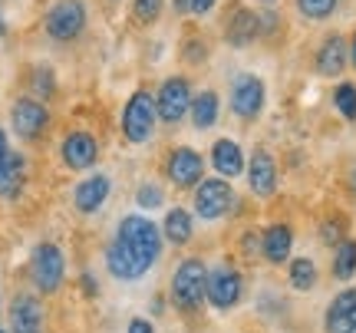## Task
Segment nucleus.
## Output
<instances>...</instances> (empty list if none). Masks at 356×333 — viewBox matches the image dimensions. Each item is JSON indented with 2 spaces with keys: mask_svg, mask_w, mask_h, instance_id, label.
Listing matches in <instances>:
<instances>
[{
  "mask_svg": "<svg viewBox=\"0 0 356 333\" xmlns=\"http://www.w3.org/2000/svg\"><path fill=\"white\" fill-rule=\"evenodd\" d=\"M162 257V231L145 215H126L106 247V268L115 281H139Z\"/></svg>",
  "mask_w": 356,
  "mask_h": 333,
  "instance_id": "1",
  "label": "nucleus"
},
{
  "mask_svg": "<svg viewBox=\"0 0 356 333\" xmlns=\"http://www.w3.org/2000/svg\"><path fill=\"white\" fill-rule=\"evenodd\" d=\"M204 297H208V268H204V261H198V257L181 261L175 274H172V300H175V307L185 310V314H195L204 304Z\"/></svg>",
  "mask_w": 356,
  "mask_h": 333,
  "instance_id": "2",
  "label": "nucleus"
},
{
  "mask_svg": "<svg viewBox=\"0 0 356 333\" xmlns=\"http://www.w3.org/2000/svg\"><path fill=\"white\" fill-rule=\"evenodd\" d=\"M155 119H159V106H155L152 92L136 90L129 96L126 109H122V136L129 142H136V145L149 142L155 132Z\"/></svg>",
  "mask_w": 356,
  "mask_h": 333,
  "instance_id": "3",
  "label": "nucleus"
},
{
  "mask_svg": "<svg viewBox=\"0 0 356 333\" xmlns=\"http://www.w3.org/2000/svg\"><path fill=\"white\" fill-rule=\"evenodd\" d=\"M43 26L60 43L76 40L86 30V3L83 0H56L50 10H47V17H43Z\"/></svg>",
  "mask_w": 356,
  "mask_h": 333,
  "instance_id": "4",
  "label": "nucleus"
},
{
  "mask_svg": "<svg viewBox=\"0 0 356 333\" xmlns=\"http://www.w3.org/2000/svg\"><path fill=\"white\" fill-rule=\"evenodd\" d=\"M63 270H66L63 251H60L56 244H50V241L37 244V251H33V257H30V277H33V284H37L43 294L60 291V284H63Z\"/></svg>",
  "mask_w": 356,
  "mask_h": 333,
  "instance_id": "5",
  "label": "nucleus"
},
{
  "mask_svg": "<svg viewBox=\"0 0 356 333\" xmlns=\"http://www.w3.org/2000/svg\"><path fill=\"white\" fill-rule=\"evenodd\" d=\"M234 188L225 179H204L195 188V211L202 221H218L225 218L231 208H234Z\"/></svg>",
  "mask_w": 356,
  "mask_h": 333,
  "instance_id": "6",
  "label": "nucleus"
},
{
  "mask_svg": "<svg viewBox=\"0 0 356 333\" xmlns=\"http://www.w3.org/2000/svg\"><path fill=\"white\" fill-rule=\"evenodd\" d=\"M191 103H195V96H191V83L185 76H168L162 83V90H159V96H155L159 119L168 122V126H178L191 113Z\"/></svg>",
  "mask_w": 356,
  "mask_h": 333,
  "instance_id": "7",
  "label": "nucleus"
},
{
  "mask_svg": "<svg viewBox=\"0 0 356 333\" xmlns=\"http://www.w3.org/2000/svg\"><path fill=\"white\" fill-rule=\"evenodd\" d=\"M267 103V86L264 79L254 73H241L231 83V113L238 119H257Z\"/></svg>",
  "mask_w": 356,
  "mask_h": 333,
  "instance_id": "8",
  "label": "nucleus"
},
{
  "mask_svg": "<svg viewBox=\"0 0 356 333\" xmlns=\"http://www.w3.org/2000/svg\"><path fill=\"white\" fill-rule=\"evenodd\" d=\"M244 294V277L238 268L221 264V268L208 270V304L218 310H231L238 307V300Z\"/></svg>",
  "mask_w": 356,
  "mask_h": 333,
  "instance_id": "9",
  "label": "nucleus"
},
{
  "mask_svg": "<svg viewBox=\"0 0 356 333\" xmlns=\"http://www.w3.org/2000/svg\"><path fill=\"white\" fill-rule=\"evenodd\" d=\"M165 172H168V181H175L178 188H198V181H202V175H204V159L195 149H175V152L168 155V165H165Z\"/></svg>",
  "mask_w": 356,
  "mask_h": 333,
  "instance_id": "10",
  "label": "nucleus"
},
{
  "mask_svg": "<svg viewBox=\"0 0 356 333\" xmlns=\"http://www.w3.org/2000/svg\"><path fill=\"white\" fill-rule=\"evenodd\" d=\"M10 122L20 139H37L40 132L47 129V122H50V113L37 99H17L10 109Z\"/></svg>",
  "mask_w": 356,
  "mask_h": 333,
  "instance_id": "11",
  "label": "nucleus"
},
{
  "mask_svg": "<svg viewBox=\"0 0 356 333\" xmlns=\"http://www.w3.org/2000/svg\"><path fill=\"white\" fill-rule=\"evenodd\" d=\"M327 333H356V287H343L330 300L327 317H323Z\"/></svg>",
  "mask_w": 356,
  "mask_h": 333,
  "instance_id": "12",
  "label": "nucleus"
},
{
  "mask_svg": "<svg viewBox=\"0 0 356 333\" xmlns=\"http://www.w3.org/2000/svg\"><path fill=\"white\" fill-rule=\"evenodd\" d=\"M248 185H251V192L257 198H270L277 192V162H274V155L267 149H257L251 155V162H248Z\"/></svg>",
  "mask_w": 356,
  "mask_h": 333,
  "instance_id": "13",
  "label": "nucleus"
},
{
  "mask_svg": "<svg viewBox=\"0 0 356 333\" xmlns=\"http://www.w3.org/2000/svg\"><path fill=\"white\" fill-rule=\"evenodd\" d=\"M257 37H261V13L248 10V7H234L225 20V40L241 50V47H251Z\"/></svg>",
  "mask_w": 356,
  "mask_h": 333,
  "instance_id": "14",
  "label": "nucleus"
},
{
  "mask_svg": "<svg viewBox=\"0 0 356 333\" xmlns=\"http://www.w3.org/2000/svg\"><path fill=\"white\" fill-rule=\"evenodd\" d=\"M60 152H63V162L73 172H83V168L96 165V159H99V142L92 139L89 132H70L60 145Z\"/></svg>",
  "mask_w": 356,
  "mask_h": 333,
  "instance_id": "15",
  "label": "nucleus"
},
{
  "mask_svg": "<svg viewBox=\"0 0 356 333\" xmlns=\"http://www.w3.org/2000/svg\"><path fill=\"white\" fill-rule=\"evenodd\" d=\"M10 327L13 333H43V307H40V300L33 294L13 297Z\"/></svg>",
  "mask_w": 356,
  "mask_h": 333,
  "instance_id": "16",
  "label": "nucleus"
},
{
  "mask_svg": "<svg viewBox=\"0 0 356 333\" xmlns=\"http://www.w3.org/2000/svg\"><path fill=\"white\" fill-rule=\"evenodd\" d=\"M350 63V47L340 33H330V37L320 43L317 50V73L320 76H340Z\"/></svg>",
  "mask_w": 356,
  "mask_h": 333,
  "instance_id": "17",
  "label": "nucleus"
},
{
  "mask_svg": "<svg viewBox=\"0 0 356 333\" xmlns=\"http://www.w3.org/2000/svg\"><path fill=\"white\" fill-rule=\"evenodd\" d=\"M291 251H293V228L291 225H270V228L261 234V254L267 257V264H284L291 261Z\"/></svg>",
  "mask_w": 356,
  "mask_h": 333,
  "instance_id": "18",
  "label": "nucleus"
},
{
  "mask_svg": "<svg viewBox=\"0 0 356 333\" xmlns=\"http://www.w3.org/2000/svg\"><path fill=\"white\" fill-rule=\"evenodd\" d=\"M109 188H113V181L109 175H89L76 185V192H73V202L83 215H92V211H99L106 205V198H109Z\"/></svg>",
  "mask_w": 356,
  "mask_h": 333,
  "instance_id": "19",
  "label": "nucleus"
},
{
  "mask_svg": "<svg viewBox=\"0 0 356 333\" xmlns=\"http://www.w3.org/2000/svg\"><path fill=\"white\" fill-rule=\"evenodd\" d=\"M211 165L221 179H238L244 172V152L234 139H218L211 145Z\"/></svg>",
  "mask_w": 356,
  "mask_h": 333,
  "instance_id": "20",
  "label": "nucleus"
},
{
  "mask_svg": "<svg viewBox=\"0 0 356 333\" xmlns=\"http://www.w3.org/2000/svg\"><path fill=\"white\" fill-rule=\"evenodd\" d=\"M26 179V159L20 152H7V159L0 162V195L3 198H17Z\"/></svg>",
  "mask_w": 356,
  "mask_h": 333,
  "instance_id": "21",
  "label": "nucleus"
},
{
  "mask_svg": "<svg viewBox=\"0 0 356 333\" xmlns=\"http://www.w3.org/2000/svg\"><path fill=\"white\" fill-rule=\"evenodd\" d=\"M218 113H221V99H218L215 90H204L195 96V103H191V122H195V129H211L218 122Z\"/></svg>",
  "mask_w": 356,
  "mask_h": 333,
  "instance_id": "22",
  "label": "nucleus"
},
{
  "mask_svg": "<svg viewBox=\"0 0 356 333\" xmlns=\"http://www.w3.org/2000/svg\"><path fill=\"white\" fill-rule=\"evenodd\" d=\"M162 234H165L172 244H188L191 234H195V221L185 208H172L165 215V225H162Z\"/></svg>",
  "mask_w": 356,
  "mask_h": 333,
  "instance_id": "23",
  "label": "nucleus"
},
{
  "mask_svg": "<svg viewBox=\"0 0 356 333\" xmlns=\"http://www.w3.org/2000/svg\"><path fill=\"white\" fill-rule=\"evenodd\" d=\"M287 281H291L293 291H314L317 287V264L310 261V257H293L291 261V270H287Z\"/></svg>",
  "mask_w": 356,
  "mask_h": 333,
  "instance_id": "24",
  "label": "nucleus"
},
{
  "mask_svg": "<svg viewBox=\"0 0 356 333\" xmlns=\"http://www.w3.org/2000/svg\"><path fill=\"white\" fill-rule=\"evenodd\" d=\"M356 274V241L346 238L343 244H337V254H333V277L337 281H350Z\"/></svg>",
  "mask_w": 356,
  "mask_h": 333,
  "instance_id": "25",
  "label": "nucleus"
},
{
  "mask_svg": "<svg viewBox=\"0 0 356 333\" xmlns=\"http://www.w3.org/2000/svg\"><path fill=\"white\" fill-rule=\"evenodd\" d=\"M333 106L346 122H356V86L353 83H337L333 90Z\"/></svg>",
  "mask_w": 356,
  "mask_h": 333,
  "instance_id": "26",
  "label": "nucleus"
},
{
  "mask_svg": "<svg viewBox=\"0 0 356 333\" xmlns=\"http://www.w3.org/2000/svg\"><path fill=\"white\" fill-rule=\"evenodd\" d=\"M340 7V0H297V10L304 20H327Z\"/></svg>",
  "mask_w": 356,
  "mask_h": 333,
  "instance_id": "27",
  "label": "nucleus"
},
{
  "mask_svg": "<svg viewBox=\"0 0 356 333\" xmlns=\"http://www.w3.org/2000/svg\"><path fill=\"white\" fill-rule=\"evenodd\" d=\"M343 234H346V221L343 218H327L323 225H320V241L323 244H333V247H337V244L346 241Z\"/></svg>",
  "mask_w": 356,
  "mask_h": 333,
  "instance_id": "28",
  "label": "nucleus"
},
{
  "mask_svg": "<svg viewBox=\"0 0 356 333\" xmlns=\"http://www.w3.org/2000/svg\"><path fill=\"white\" fill-rule=\"evenodd\" d=\"M162 3H165V0H136V3H132V17H136L139 24H155L159 13H162Z\"/></svg>",
  "mask_w": 356,
  "mask_h": 333,
  "instance_id": "29",
  "label": "nucleus"
},
{
  "mask_svg": "<svg viewBox=\"0 0 356 333\" xmlns=\"http://www.w3.org/2000/svg\"><path fill=\"white\" fill-rule=\"evenodd\" d=\"M162 202H165V192L159 185H152V181H145L136 192V205L139 208H162Z\"/></svg>",
  "mask_w": 356,
  "mask_h": 333,
  "instance_id": "30",
  "label": "nucleus"
},
{
  "mask_svg": "<svg viewBox=\"0 0 356 333\" xmlns=\"http://www.w3.org/2000/svg\"><path fill=\"white\" fill-rule=\"evenodd\" d=\"M30 83H33V90H37L40 96H53V90H56V79H53V70H50V66H37Z\"/></svg>",
  "mask_w": 356,
  "mask_h": 333,
  "instance_id": "31",
  "label": "nucleus"
},
{
  "mask_svg": "<svg viewBox=\"0 0 356 333\" xmlns=\"http://www.w3.org/2000/svg\"><path fill=\"white\" fill-rule=\"evenodd\" d=\"M204 56H208V47H204L198 37H191L188 43H185V60H188V63H202Z\"/></svg>",
  "mask_w": 356,
  "mask_h": 333,
  "instance_id": "32",
  "label": "nucleus"
},
{
  "mask_svg": "<svg viewBox=\"0 0 356 333\" xmlns=\"http://www.w3.org/2000/svg\"><path fill=\"white\" fill-rule=\"evenodd\" d=\"M126 333H155V327L149 320H142V317H136V320L129 323V330Z\"/></svg>",
  "mask_w": 356,
  "mask_h": 333,
  "instance_id": "33",
  "label": "nucleus"
},
{
  "mask_svg": "<svg viewBox=\"0 0 356 333\" xmlns=\"http://www.w3.org/2000/svg\"><path fill=\"white\" fill-rule=\"evenodd\" d=\"M218 0H191V13H198V17H204V13L215 7Z\"/></svg>",
  "mask_w": 356,
  "mask_h": 333,
  "instance_id": "34",
  "label": "nucleus"
},
{
  "mask_svg": "<svg viewBox=\"0 0 356 333\" xmlns=\"http://www.w3.org/2000/svg\"><path fill=\"white\" fill-rule=\"evenodd\" d=\"M83 287H86V294H96V281H92V274H83Z\"/></svg>",
  "mask_w": 356,
  "mask_h": 333,
  "instance_id": "35",
  "label": "nucleus"
},
{
  "mask_svg": "<svg viewBox=\"0 0 356 333\" xmlns=\"http://www.w3.org/2000/svg\"><path fill=\"white\" fill-rule=\"evenodd\" d=\"M172 7H175V13H185L191 10V0H172Z\"/></svg>",
  "mask_w": 356,
  "mask_h": 333,
  "instance_id": "36",
  "label": "nucleus"
},
{
  "mask_svg": "<svg viewBox=\"0 0 356 333\" xmlns=\"http://www.w3.org/2000/svg\"><path fill=\"white\" fill-rule=\"evenodd\" d=\"M7 152H10V149H7V136H3V129H0V162L7 159Z\"/></svg>",
  "mask_w": 356,
  "mask_h": 333,
  "instance_id": "37",
  "label": "nucleus"
},
{
  "mask_svg": "<svg viewBox=\"0 0 356 333\" xmlns=\"http://www.w3.org/2000/svg\"><path fill=\"white\" fill-rule=\"evenodd\" d=\"M350 63H353V70H356V33H353V40H350Z\"/></svg>",
  "mask_w": 356,
  "mask_h": 333,
  "instance_id": "38",
  "label": "nucleus"
},
{
  "mask_svg": "<svg viewBox=\"0 0 356 333\" xmlns=\"http://www.w3.org/2000/svg\"><path fill=\"white\" fill-rule=\"evenodd\" d=\"M350 188H353V192H356V165L350 168Z\"/></svg>",
  "mask_w": 356,
  "mask_h": 333,
  "instance_id": "39",
  "label": "nucleus"
},
{
  "mask_svg": "<svg viewBox=\"0 0 356 333\" xmlns=\"http://www.w3.org/2000/svg\"><path fill=\"white\" fill-rule=\"evenodd\" d=\"M7 33V24H3V13H0V37Z\"/></svg>",
  "mask_w": 356,
  "mask_h": 333,
  "instance_id": "40",
  "label": "nucleus"
},
{
  "mask_svg": "<svg viewBox=\"0 0 356 333\" xmlns=\"http://www.w3.org/2000/svg\"><path fill=\"white\" fill-rule=\"evenodd\" d=\"M264 3H274V0H264Z\"/></svg>",
  "mask_w": 356,
  "mask_h": 333,
  "instance_id": "41",
  "label": "nucleus"
},
{
  "mask_svg": "<svg viewBox=\"0 0 356 333\" xmlns=\"http://www.w3.org/2000/svg\"><path fill=\"white\" fill-rule=\"evenodd\" d=\"M0 333H3V330H0Z\"/></svg>",
  "mask_w": 356,
  "mask_h": 333,
  "instance_id": "42",
  "label": "nucleus"
}]
</instances>
